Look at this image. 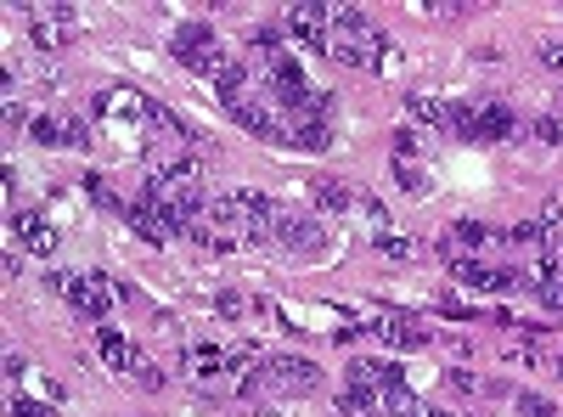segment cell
Instances as JSON below:
<instances>
[{
  "label": "cell",
  "instance_id": "cell-10",
  "mask_svg": "<svg viewBox=\"0 0 563 417\" xmlns=\"http://www.w3.org/2000/svg\"><path fill=\"white\" fill-rule=\"evenodd\" d=\"M12 231H18V243H23L29 254H40V260L57 249V231L45 226V220H40L34 209H18V215H12Z\"/></svg>",
  "mask_w": 563,
  "mask_h": 417
},
{
  "label": "cell",
  "instance_id": "cell-7",
  "mask_svg": "<svg viewBox=\"0 0 563 417\" xmlns=\"http://www.w3.org/2000/svg\"><path fill=\"white\" fill-rule=\"evenodd\" d=\"M23 23H29V40L40 45V52H68V40H74V7L40 0V7H23Z\"/></svg>",
  "mask_w": 563,
  "mask_h": 417
},
{
  "label": "cell",
  "instance_id": "cell-19",
  "mask_svg": "<svg viewBox=\"0 0 563 417\" xmlns=\"http://www.w3.org/2000/svg\"><path fill=\"white\" fill-rule=\"evenodd\" d=\"M378 249H384L389 260H417V249H411V238H378Z\"/></svg>",
  "mask_w": 563,
  "mask_h": 417
},
{
  "label": "cell",
  "instance_id": "cell-3",
  "mask_svg": "<svg viewBox=\"0 0 563 417\" xmlns=\"http://www.w3.org/2000/svg\"><path fill=\"white\" fill-rule=\"evenodd\" d=\"M451 135H462V142H507V135H519V113L496 97L451 102Z\"/></svg>",
  "mask_w": 563,
  "mask_h": 417
},
{
  "label": "cell",
  "instance_id": "cell-11",
  "mask_svg": "<svg viewBox=\"0 0 563 417\" xmlns=\"http://www.w3.org/2000/svg\"><path fill=\"white\" fill-rule=\"evenodd\" d=\"M97 350H102V361L113 366V373H141V366H147V355H141L124 333H113V328L97 333Z\"/></svg>",
  "mask_w": 563,
  "mask_h": 417
},
{
  "label": "cell",
  "instance_id": "cell-13",
  "mask_svg": "<svg viewBox=\"0 0 563 417\" xmlns=\"http://www.w3.org/2000/svg\"><path fill=\"white\" fill-rule=\"evenodd\" d=\"M124 220H130V226H135L147 243H169V238H175V226H169V220H164L153 204H141V198L130 204V215H124Z\"/></svg>",
  "mask_w": 563,
  "mask_h": 417
},
{
  "label": "cell",
  "instance_id": "cell-23",
  "mask_svg": "<svg viewBox=\"0 0 563 417\" xmlns=\"http://www.w3.org/2000/svg\"><path fill=\"white\" fill-rule=\"evenodd\" d=\"M12 417H52L45 406H29V400H12Z\"/></svg>",
  "mask_w": 563,
  "mask_h": 417
},
{
  "label": "cell",
  "instance_id": "cell-20",
  "mask_svg": "<svg viewBox=\"0 0 563 417\" xmlns=\"http://www.w3.org/2000/svg\"><path fill=\"white\" fill-rule=\"evenodd\" d=\"M135 384H141V389H164V366H153V361H147V366L135 373Z\"/></svg>",
  "mask_w": 563,
  "mask_h": 417
},
{
  "label": "cell",
  "instance_id": "cell-2",
  "mask_svg": "<svg viewBox=\"0 0 563 417\" xmlns=\"http://www.w3.org/2000/svg\"><path fill=\"white\" fill-rule=\"evenodd\" d=\"M333 142V97L310 90L305 102L282 108V147H299V153H327Z\"/></svg>",
  "mask_w": 563,
  "mask_h": 417
},
{
  "label": "cell",
  "instance_id": "cell-5",
  "mask_svg": "<svg viewBox=\"0 0 563 417\" xmlns=\"http://www.w3.org/2000/svg\"><path fill=\"white\" fill-rule=\"evenodd\" d=\"M79 316H108L113 310V294H124V283H113V276H102V271H68V276H57L52 283Z\"/></svg>",
  "mask_w": 563,
  "mask_h": 417
},
{
  "label": "cell",
  "instance_id": "cell-21",
  "mask_svg": "<svg viewBox=\"0 0 563 417\" xmlns=\"http://www.w3.org/2000/svg\"><path fill=\"white\" fill-rule=\"evenodd\" d=\"M445 378H451L456 395H474V389H479V378H474V373H462V366H456V373H445Z\"/></svg>",
  "mask_w": 563,
  "mask_h": 417
},
{
  "label": "cell",
  "instance_id": "cell-24",
  "mask_svg": "<svg viewBox=\"0 0 563 417\" xmlns=\"http://www.w3.org/2000/svg\"><path fill=\"white\" fill-rule=\"evenodd\" d=\"M558 373H563V361H558Z\"/></svg>",
  "mask_w": 563,
  "mask_h": 417
},
{
  "label": "cell",
  "instance_id": "cell-22",
  "mask_svg": "<svg viewBox=\"0 0 563 417\" xmlns=\"http://www.w3.org/2000/svg\"><path fill=\"white\" fill-rule=\"evenodd\" d=\"M536 135L558 147V142H563V124H558V119H536Z\"/></svg>",
  "mask_w": 563,
  "mask_h": 417
},
{
  "label": "cell",
  "instance_id": "cell-14",
  "mask_svg": "<svg viewBox=\"0 0 563 417\" xmlns=\"http://www.w3.org/2000/svg\"><path fill=\"white\" fill-rule=\"evenodd\" d=\"M384 417H429V406H422V400L411 395V384L400 378V384L384 389Z\"/></svg>",
  "mask_w": 563,
  "mask_h": 417
},
{
  "label": "cell",
  "instance_id": "cell-18",
  "mask_svg": "<svg viewBox=\"0 0 563 417\" xmlns=\"http://www.w3.org/2000/svg\"><path fill=\"white\" fill-rule=\"evenodd\" d=\"M512 406H519V417H558V406H552V400H541V395H519Z\"/></svg>",
  "mask_w": 563,
  "mask_h": 417
},
{
  "label": "cell",
  "instance_id": "cell-16",
  "mask_svg": "<svg viewBox=\"0 0 563 417\" xmlns=\"http://www.w3.org/2000/svg\"><path fill=\"white\" fill-rule=\"evenodd\" d=\"M406 108H411V119H422V124L451 130V102H440V97H411Z\"/></svg>",
  "mask_w": 563,
  "mask_h": 417
},
{
  "label": "cell",
  "instance_id": "cell-12",
  "mask_svg": "<svg viewBox=\"0 0 563 417\" xmlns=\"http://www.w3.org/2000/svg\"><path fill=\"white\" fill-rule=\"evenodd\" d=\"M231 366V350H214V344H186V373H192L198 384L203 378H220Z\"/></svg>",
  "mask_w": 563,
  "mask_h": 417
},
{
  "label": "cell",
  "instance_id": "cell-4",
  "mask_svg": "<svg viewBox=\"0 0 563 417\" xmlns=\"http://www.w3.org/2000/svg\"><path fill=\"white\" fill-rule=\"evenodd\" d=\"M260 389H276V395H316V389H321V373H316V361H305V355H271L260 373H249L243 395H260Z\"/></svg>",
  "mask_w": 563,
  "mask_h": 417
},
{
  "label": "cell",
  "instance_id": "cell-9",
  "mask_svg": "<svg viewBox=\"0 0 563 417\" xmlns=\"http://www.w3.org/2000/svg\"><path fill=\"white\" fill-rule=\"evenodd\" d=\"M366 333H378L389 350H429V328H417V321L411 316H378V321H372V328Z\"/></svg>",
  "mask_w": 563,
  "mask_h": 417
},
{
  "label": "cell",
  "instance_id": "cell-17",
  "mask_svg": "<svg viewBox=\"0 0 563 417\" xmlns=\"http://www.w3.org/2000/svg\"><path fill=\"white\" fill-rule=\"evenodd\" d=\"M85 193H90V198H97L102 209H113V215H130V204H124V198H119V193L108 187V180H102V175H85Z\"/></svg>",
  "mask_w": 563,
  "mask_h": 417
},
{
  "label": "cell",
  "instance_id": "cell-15",
  "mask_svg": "<svg viewBox=\"0 0 563 417\" xmlns=\"http://www.w3.org/2000/svg\"><path fill=\"white\" fill-rule=\"evenodd\" d=\"M316 204H321L327 215H350V209L361 204V193H350V187H339V180H321V187H316Z\"/></svg>",
  "mask_w": 563,
  "mask_h": 417
},
{
  "label": "cell",
  "instance_id": "cell-1",
  "mask_svg": "<svg viewBox=\"0 0 563 417\" xmlns=\"http://www.w3.org/2000/svg\"><path fill=\"white\" fill-rule=\"evenodd\" d=\"M389 40L361 7H333V57L350 68H384Z\"/></svg>",
  "mask_w": 563,
  "mask_h": 417
},
{
  "label": "cell",
  "instance_id": "cell-6",
  "mask_svg": "<svg viewBox=\"0 0 563 417\" xmlns=\"http://www.w3.org/2000/svg\"><path fill=\"white\" fill-rule=\"evenodd\" d=\"M282 34L299 40L305 52L333 57V7H316V0H299V7L282 12Z\"/></svg>",
  "mask_w": 563,
  "mask_h": 417
},
{
  "label": "cell",
  "instance_id": "cell-8",
  "mask_svg": "<svg viewBox=\"0 0 563 417\" xmlns=\"http://www.w3.org/2000/svg\"><path fill=\"white\" fill-rule=\"evenodd\" d=\"M276 243H282V254H294V260H321V254H327V231H321L310 215L282 209V220H276Z\"/></svg>",
  "mask_w": 563,
  "mask_h": 417
}]
</instances>
